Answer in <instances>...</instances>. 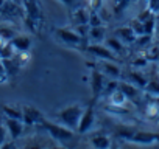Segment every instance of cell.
I'll use <instances>...</instances> for the list:
<instances>
[{"label": "cell", "mask_w": 159, "mask_h": 149, "mask_svg": "<svg viewBox=\"0 0 159 149\" xmlns=\"http://www.w3.org/2000/svg\"><path fill=\"white\" fill-rule=\"evenodd\" d=\"M117 137L131 144H140V146L159 144V134L147 132V130H140V129H134V127H126V126L117 129Z\"/></svg>", "instance_id": "obj_1"}, {"label": "cell", "mask_w": 159, "mask_h": 149, "mask_svg": "<svg viewBox=\"0 0 159 149\" xmlns=\"http://www.w3.org/2000/svg\"><path fill=\"white\" fill-rule=\"evenodd\" d=\"M83 110H84L83 106L72 104V106H67V107L55 112L53 117L58 120V123L64 124L66 127H69L72 130H76L78 124H80V120H81V115H83Z\"/></svg>", "instance_id": "obj_2"}, {"label": "cell", "mask_w": 159, "mask_h": 149, "mask_svg": "<svg viewBox=\"0 0 159 149\" xmlns=\"http://www.w3.org/2000/svg\"><path fill=\"white\" fill-rule=\"evenodd\" d=\"M39 124H41V126L48 132V135H50L55 141H58L59 144H66V143L72 141V138H73V135H75V130L66 127V126L61 124V123H55V121H48V120L42 118Z\"/></svg>", "instance_id": "obj_3"}, {"label": "cell", "mask_w": 159, "mask_h": 149, "mask_svg": "<svg viewBox=\"0 0 159 149\" xmlns=\"http://www.w3.org/2000/svg\"><path fill=\"white\" fill-rule=\"evenodd\" d=\"M55 34H56V37H58L62 44H66V45H69V47H80V45L83 44V36L80 34L76 30L58 28V30L55 31Z\"/></svg>", "instance_id": "obj_4"}, {"label": "cell", "mask_w": 159, "mask_h": 149, "mask_svg": "<svg viewBox=\"0 0 159 149\" xmlns=\"http://www.w3.org/2000/svg\"><path fill=\"white\" fill-rule=\"evenodd\" d=\"M22 3H24V10L27 13V22L30 23L31 30H34L33 23H38L41 20V8H39L38 0H22Z\"/></svg>", "instance_id": "obj_5"}, {"label": "cell", "mask_w": 159, "mask_h": 149, "mask_svg": "<svg viewBox=\"0 0 159 149\" xmlns=\"http://www.w3.org/2000/svg\"><path fill=\"white\" fill-rule=\"evenodd\" d=\"M95 123V112H94V107L92 106H88L84 110H83V115H81V120H80V124H78V129L76 132L80 134H86L92 129Z\"/></svg>", "instance_id": "obj_6"}, {"label": "cell", "mask_w": 159, "mask_h": 149, "mask_svg": "<svg viewBox=\"0 0 159 149\" xmlns=\"http://www.w3.org/2000/svg\"><path fill=\"white\" fill-rule=\"evenodd\" d=\"M88 53H91L94 57H97V59H100V61H103V59H106V61H116V54L106 47V45H102L100 42L98 44H91V45H88Z\"/></svg>", "instance_id": "obj_7"}, {"label": "cell", "mask_w": 159, "mask_h": 149, "mask_svg": "<svg viewBox=\"0 0 159 149\" xmlns=\"http://www.w3.org/2000/svg\"><path fill=\"white\" fill-rule=\"evenodd\" d=\"M42 113L39 109L33 107V106H22V121L25 126H33V124H39L42 120Z\"/></svg>", "instance_id": "obj_8"}, {"label": "cell", "mask_w": 159, "mask_h": 149, "mask_svg": "<svg viewBox=\"0 0 159 149\" xmlns=\"http://www.w3.org/2000/svg\"><path fill=\"white\" fill-rule=\"evenodd\" d=\"M106 81H105V74L100 70H94L91 73V90H92V98L94 101L103 93V87H105Z\"/></svg>", "instance_id": "obj_9"}, {"label": "cell", "mask_w": 159, "mask_h": 149, "mask_svg": "<svg viewBox=\"0 0 159 149\" xmlns=\"http://www.w3.org/2000/svg\"><path fill=\"white\" fill-rule=\"evenodd\" d=\"M5 127L8 130V135L11 137V140H17L22 134H24V121L22 120H16V118H8L5 117Z\"/></svg>", "instance_id": "obj_10"}, {"label": "cell", "mask_w": 159, "mask_h": 149, "mask_svg": "<svg viewBox=\"0 0 159 149\" xmlns=\"http://www.w3.org/2000/svg\"><path fill=\"white\" fill-rule=\"evenodd\" d=\"M103 74H106L108 78H112V79H119L122 76V71L119 68V65H116L112 61H106L103 59L100 62V68H98Z\"/></svg>", "instance_id": "obj_11"}, {"label": "cell", "mask_w": 159, "mask_h": 149, "mask_svg": "<svg viewBox=\"0 0 159 149\" xmlns=\"http://www.w3.org/2000/svg\"><path fill=\"white\" fill-rule=\"evenodd\" d=\"M10 44L13 45V48L17 51V53H28L30 47H31V39L28 36H24V34H16Z\"/></svg>", "instance_id": "obj_12"}, {"label": "cell", "mask_w": 159, "mask_h": 149, "mask_svg": "<svg viewBox=\"0 0 159 149\" xmlns=\"http://www.w3.org/2000/svg\"><path fill=\"white\" fill-rule=\"evenodd\" d=\"M116 36L122 42H125V44H134L136 42V37H137V34L134 33V30H133L131 25L129 27H122V28L116 30Z\"/></svg>", "instance_id": "obj_13"}, {"label": "cell", "mask_w": 159, "mask_h": 149, "mask_svg": "<svg viewBox=\"0 0 159 149\" xmlns=\"http://www.w3.org/2000/svg\"><path fill=\"white\" fill-rule=\"evenodd\" d=\"M89 16L91 13L86 8H78L73 11L72 20L75 22V25H89Z\"/></svg>", "instance_id": "obj_14"}, {"label": "cell", "mask_w": 159, "mask_h": 149, "mask_svg": "<svg viewBox=\"0 0 159 149\" xmlns=\"http://www.w3.org/2000/svg\"><path fill=\"white\" fill-rule=\"evenodd\" d=\"M119 90H122L128 100H134V98L139 96V87L134 86V84H131L129 81L119 83Z\"/></svg>", "instance_id": "obj_15"}, {"label": "cell", "mask_w": 159, "mask_h": 149, "mask_svg": "<svg viewBox=\"0 0 159 149\" xmlns=\"http://www.w3.org/2000/svg\"><path fill=\"white\" fill-rule=\"evenodd\" d=\"M126 81H129L131 84L137 86L139 89H145V86H147V83H148L147 78L143 76L140 71H129V73L126 74Z\"/></svg>", "instance_id": "obj_16"}, {"label": "cell", "mask_w": 159, "mask_h": 149, "mask_svg": "<svg viewBox=\"0 0 159 149\" xmlns=\"http://www.w3.org/2000/svg\"><path fill=\"white\" fill-rule=\"evenodd\" d=\"M105 34H106V30L103 25L100 27H89V39L92 44H98L102 40H105Z\"/></svg>", "instance_id": "obj_17"}, {"label": "cell", "mask_w": 159, "mask_h": 149, "mask_svg": "<svg viewBox=\"0 0 159 149\" xmlns=\"http://www.w3.org/2000/svg\"><path fill=\"white\" fill-rule=\"evenodd\" d=\"M2 112L8 118H16L22 120V107L14 106V104H2Z\"/></svg>", "instance_id": "obj_18"}, {"label": "cell", "mask_w": 159, "mask_h": 149, "mask_svg": "<svg viewBox=\"0 0 159 149\" xmlns=\"http://www.w3.org/2000/svg\"><path fill=\"white\" fill-rule=\"evenodd\" d=\"M108 100H109L111 106H114V107H122V106L126 103V100H128V98L125 96V93H123L122 90H119V89H117V90H114V92L109 95V98H108Z\"/></svg>", "instance_id": "obj_19"}, {"label": "cell", "mask_w": 159, "mask_h": 149, "mask_svg": "<svg viewBox=\"0 0 159 149\" xmlns=\"http://www.w3.org/2000/svg\"><path fill=\"white\" fill-rule=\"evenodd\" d=\"M91 146L98 147V149H106L111 146V138L106 135H94L91 138Z\"/></svg>", "instance_id": "obj_20"}, {"label": "cell", "mask_w": 159, "mask_h": 149, "mask_svg": "<svg viewBox=\"0 0 159 149\" xmlns=\"http://www.w3.org/2000/svg\"><path fill=\"white\" fill-rule=\"evenodd\" d=\"M105 45H106V47L114 53V54H119V53H122V51H123V42H122L117 36L106 39V40H105Z\"/></svg>", "instance_id": "obj_21"}, {"label": "cell", "mask_w": 159, "mask_h": 149, "mask_svg": "<svg viewBox=\"0 0 159 149\" xmlns=\"http://www.w3.org/2000/svg\"><path fill=\"white\" fill-rule=\"evenodd\" d=\"M145 92L151 96H159V79H156V78L150 79L145 86Z\"/></svg>", "instance_id": "obj_22"}, {"label": "cell", "mask_w": 159, "mask_h": 149, "mask_svg": "<svg viewBox=\"0 0 159 149\" xmlns=\"http://www.w3.org/2000/svg\"><path fill=\"white\" fill-rule=\"evenodd\" d=\"M14 53H16V50L13 48V45L10 42H5L2 47H0V57H2V59L14 57Z\"/></svg>", "instance_id": "obj_23"}, {"label": "cell", "mask_w": 159, "mask_h": 149, "mask_svg": "<svg viewBox=\"0 0 159 149\" xmlns=\"http://www.w3.org/2000/svg\"><path fill=\"white\" fill-rule=\"evenodd\" d=\"M119 89V81L117 79H109V81H106V84H105V87H103V93L102 95H105L106 98H109V95L114 92V90H117Z\"/></svg>", "instance_id": "obj_24"}, {"label": "cell", "mask_w": 159, "mask_h": 149, "mask_svg": "<svg viewBox=\"0 0 159 149\" xmlns=\"http://www.w3.org/2000/svg\"><path fill=\"white\" fill-rule=\"evenodd\" d=\"M17 33L13 30V28H10V27H7V25H3V27H0V37H2L5 42H10L14 36H16Z\"/></svg>", "instance_id": "obj_25"}, {"label": "cell", "mask_w": 159, "mask_h": 149, "mask_svg": "<svg viewBox=\"0 0 159 149\" xmlns=\"http://www.w3.org/2000/svg\"><path fill=\"white\" fill-rule=\"evenodd\" d=\"M100 25H103L102 17H100L95 11H92L91 16H89V27H100Z\"/></svg>", "instance_id": "obj_26"}, {"label": "cell", "mask_w": 159, "mask_h": 149, "mask_svg": "<svg viewBox=\"0 0 159 149\" xmlns=\"http://www.w3.org/2000/svg\"><path fill=\"white\" fill-rule=\"evenodd\" d=\"M147 8L156 16L159 14V0H148L147 2Z\"/></svg>", "instance_id": "obj_27"}, {"label": "cell", "mask_w": 159, "mask_h": 149, "mask_svg": "<svg viewBox=\"0 0 159 149\" xmlns=\"http://www.w3.org/2000/svg\"><path fill=\"white\" fill-rule=\"evenodd\" d=\"M7 135H8V130H7L5 124H2V123H0V146H5Z\"/></svg>", "instance_id": "obj_28"}, {"label": "cell", "mask_w": 159, "mask_h": 149, "mask_svg": "<svg viewBox=\"0 0 159 149\" xmlns=\"http://www.w3.org/2000/svg\"><path fill=\"white\" fill-rule=\"evenodd\" d=\"M133 67H147V57H139L133 61Z\"/></svg>", "instance_id": "obj_29"}, {"label": "cell", "mask_w": 159, "mask_h": 149, "mask_svg": "<svg viewBox=\"0 0 159 149\" xmlns=\"http://www.w3.org/2000/svg\"><path fill=\"white\" fill-rule=\"evenodd\" d=\"M59 2H61L64 6H72V5H73V0H59Z\"/></svg>", "instance_id": "obj_30"}, {"label": "cell", "mask_w": 159, "mask_h": 149, "mask_svg": "<svg viewBox=\"0 0 159 149\" xmlns=\"http://www.w3.org/2000/svg\"><path fill=\"white\" fill-rule=\"evenodd\" d=\"M156 33L159 34V14H156Z\"/></svg>", "instance_id": "obj_31"}]
</instances>
